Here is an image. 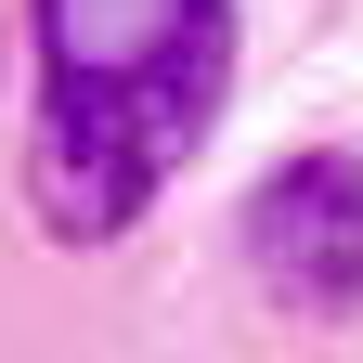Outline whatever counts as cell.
I'll use <instances>...</instances> for the list:
<instances>
[{
    "instance_id": "cell-1",
    "label": "cell",
    "mask_w": 363,
    "mask_h": 363,
    "mask_svg": "<svg viewBox=\"0 0 363 363\" xmlns=\"http://www.w3.org/2000/svg\"><path fill=\"white\" fill-rule=\"evenodd\" d=\"M26 208L52 247H117L234 91V0H26Z\"/></svg>"
},
{
    "instance_id": "cell-2",
    "label": "cell",
    "mask_w": 363,
    "mask_h": 363,
    "mask_svg": "<svg viewBox=\"0 0 363 363\" xmlns=\"http://www.w3.org/2000/svg\"><path fill=\"white\" fill-rule=\"evenodd\" d=\"M234 247H247L272 311H350L363 298V156L350 143L272 156L234 208Z\"/></svg>"
}]
</instances>
